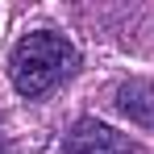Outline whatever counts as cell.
Wrapping results in <instances>:
<instances>
[{
	"label": "cell",
	"instance_id": "1",
	"mask_svg": "<svg viewBox=\"0 0 154 154\" xmlns=\"http://www.w3.org/2000/svg\"><path fill=\"white\" fill-rule=\"evenodd\" d=\"M79 67V50L54 29H33L25 33L13 54H8V79L13 88L25 96V100H38L46 96L50 88H58L63 79Z\"/></svg>",
	"mask_w": 154,
	"mask_h": 154
},
{
	"label": "cell",
	"instance_id": "2",
	"mask_svg": "<svg viewBox=\"0 0 154 154\" xmlns=\"http://www.w3.org/2000/svg\"><path fill=\"white\" fill-rule=\"evenodd\" d=\"M58 154H137V142H129L125 133H117L96 117H79L71 133L63 137Z\"/></svg>",
	"mask_w": 154,
	"mask_h": 154
},
{
	"label": "cell",
	"instance_id": "3",
	"mask_svg": "<svg viewBox=\"0 0 154 154\" xmlns=\"http://www.w3.org/2000/svg\"><path fill=\"white\" fill-rule=\"evenodd\" d=\"M117 112H125L137 125H154V83L150 79H129L117 88Z\"/></svg>",
	"mask_w": 154,
	"mask_h": 154
},
{
	"label": "cell",
	"instance_id": "4",
	"mask_svg": "<svg viewBox=\"0 0 154 154\" xmlns=\"http://www.w3.org/2000/svg\"><path fill=\"white\" fill-rule=\"evenodd\" d=\"M0 154H13V142H8V133H4V121H0Z\"/></svg>",
	"mask_w": 154,
	"mask_h": 154
}]
</instances>
